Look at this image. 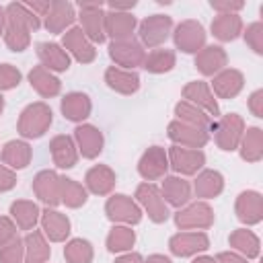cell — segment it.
<instances>
[{
    "label": "cell",
    "mask_w": 263,
    "mask_h": 263,
    "mask_svg": "<svg viewBox=\"0 0 263 263\" xmlns=\"http://www.w3.org/2000/svg\"><path fill=\"white\" fill-rule=\"evenodd\" d=\"M247 107H249V111L255 115V117H263V88H257V90H253L251 95H249V99H247Z\"/></svg>",
    "instance_id": "cell-50"
},
{
    "label": "cell",
    "mask_w": 263,
    "mask_h": 263,
    "mask_svg": "<svg viewBox=\"0 0 263 263\" xmlns=\"http://www.w3.org/2000/svg\"><path fill=\"white\" fill-rule=\"evenodd\" d=\"M37 58H39L41 66L45 70L53 72V74L68 72L70 70V64H72V58L55 41H41V43H37Z\"/></svg>",
    "instance_id": "cell-28"
},
{
    "label": "cell",
    "mask_w": 263,
    "mask_h": 263,
    "mask_svg": "<svg viewBox=\"0 0 263 263\" xmlns=\"http://www.w3.org/2000/svg\"><path fill=\"white\" fill-rule=\"evenodd\" d=\"M191 189H193L195 197L201 199V201L216 199L224 191V175L216 168H201L195 175Z\"/></svg>",
    "instance_id": "cell-30"
},
{
    "label": "cell",
    "mask_w": 263,
    "mask_h": 263,
    "mask_svg": "<svg viewBox=\"0 0 263 263\" xmlns=\"http://www.w3.org/2000/svg\"><path fill=\"white\" fill-rule=\"evenodd\" d=\"M136 6V0H129V2H109L107 8L111 10H125V12H132V8Z\"/></svg>",
    "instance_id": "cell-54"
},
{
    "label": "cell",
    "mask_w": 263,
    "mask_h": 263,
    "mask_svg": "<svg viewBox=\"0 0 263 263\" xmlns=\"http://www.w3.org/2000/svg\"><path fill=\"white\" fill-rule=\"evenodd\" d=\"M16 236H18V228L12 222V218L10 216H0V247L14 240Z\"/></svg>",
    "instance_id": "cell-48"
},
{
    "label": "cell",
    "mask_w": 263,
    "mask_h": 263,
    "mask_svg": "<svg viewBox=\"0 0 263 263\" xmlns=\"http://www.w3.org/2000/svg\"><path fill=\"white\" fill-rule=\"evenodd\" d=\"M134 199L138 201V205L142 208V212L148 216V220H152L154 224H164L171 216L168 212V205L160 193V187L156 183H140L136 187V193H134Z\"/></svg>",
    "instance_id": "cell-5"
},
{
    "label": "cell",
    "mask_w": 263,
    "mask_h": 263,
    "mask_svg": "<svg viewBox=\"0 0 263 263\" xmlns=\"http://www.w3.org/2000/svg\"><path fill=\"white\" fill-rule=\"evenodd\" d=\"M242 29H245V23H242L240 14H216L210 25L212 35L222 43L238 39L242 35Z\"/></svg>",
    "instance_id": "cell-36"
},
{
    "label": "cell",
    "mask_w": 263,
    "mask_h": 263,
    "mask_svg": "<svg viewBox=\"0 0 263 263\" xmlns=\"http://www.w3.org/2000/svg\"><path fill=\"white\" fill-rule=\"evenodd\" d=\"M4 29H6V12L4 6H0V37L4 35Z\"/></svg>",
    "instance_id": "cell-57"
},
{
    "label": "cell",
    "mask_w": 263,
    "mask_h": 263,
    "mask_svg": "<svg viewBox=\"0 0 263 263\" xmlns=\"http://www.w3.org/2000/svg\"><path fill=\"white\" fill-rule=\"evenodd\" d=\"M109 58L113 66L123 70H136L144 64L146 49L138 39H125V41H109Z\"/></svg>",
    "instance_id": "cell-12"
},
{
    "label": "cell",
    "mask_w": 263,
    "mask_h": 263,
    "mask_svg": "<svg viewBox=\"0 0 263 263\" xmlns=\"http://www.w3.org/2000/svg\"><path fill=\"white\" fill-rule=\"evenodd\" d=\"M245 129H247V123H245L242 115L226 113V115H220L214 121L210 132H214V142H216V146L220 150L234 152L238 148V144H240V138H242Z\"/></svg>",
    "instance_id": "cell-4"
},
{
    "label": "cell",
    "mask_w": 263,
    "mask_h": 263,
    "mask_svg": "<svg viewBox=\"0 0 263 263\" xmlns=\"http://www.w3.org/2000/svg\"><path fill=\"white\" fill-rule=\"evenodd\" d=\"M158 187H160V193H162V197H164L168 208H177L179 210V208L187 205L191 201V197H193L191 183L185 177H179V175H166Z\"/></svg>",
    "instance_id": "cell-26"
},
{
    "label": "cell",
    "mask_w": 263,
    "mask_h": 263,
    "mask_svg": "<svg viewBox=\"0 0 263 263\" xmlns=\"http://www.w3.org/2000/svg\"><path fill=\"white\" fill-rule=\"evenodd\" d=\"M27 78H29L31 88H33L41 99H53V97H58V95L62 92V80H60L53 72L45 70L41 64H39V66H33V68L29 70Z\"/></svg>",
    "instance_id": "cell-33"
},
{
    "label": "cell",
    "mask_w": 263,
    "mask_h": 263,
    "mask_svg": "<svg viewBox=\"0 0 263 263\" xmlns=\"http://www.w3.org/2000/svg\"><path fill=\"white\" fill-rule=\"evenodd\" d=\"M181 95H183L185 101H189L191 105H195L201 111H205L214 121L220 117L218 99L214 97V92H212V88H210V84L205 80H191V82H187L183 86Z\"/></svg>",
    "instance_id": "cell-17"
},
{
    "label": "cell",
    "mask_w": 263,
    "mask_h": 263,
    "mask_svg": "<svg viewBox=\"0 0 263 263\" xmlns=\"http://www.w3.org/2000/svg\"><path fill=\"white\" fill-rule=\"evenodd\" d=\"M105 216L113 224H125V226H136L142 222V208L138 201L125 193H111L105 201Z\"/></svg>",
    "instance_id": "cell-7"
},
{
    "label": "cell",
    "mask_w": 263,
    "mask_h": 263,
    "mask_svg": "<svg viewBox=\"0 0 263 263\" xmlns=\"http://www.w3.org/2000/svg\"><path fill=\"white\" fill-rule=\"evenodd\" d=\"M16 171L8 168L6 164H0V193H6L16 187Z\"/></svg>",
    "instance_id": "cell-49"
},
{
    "label": "cell",
    "mask_w": 263,
    "mask_h": 263,
    "mask_svg": "<svg viewBox=\"0 0 263 263\" xmlns=\"http://www.w3.org/2000/svg\"><path fill=\"white\" fill-rule=\"evenodd\" d=\"M113 263H144V257L136 251H127V253H121L115 257Z\"/></svg>",
    "instance_id": "cell-53"
},
{
    "label": "cell",
    "mask_w": 263,
    "mask_h": 263,
    "mask_svg": "<svg viewBox=\"0 0 263 263\" xmlns=\"http://www.w3.org/2000/svg\"><path fill=\"white\" fill-rule=\"evenodd\" d=\"M4 105H6V103H4V97H2V92H0V115L4 113Z\"/></svg>",
    "instance_id": "cell-58"
},
{
    "label": "cell",
    "mask_w": 263,
    "mask_h": 263,
    "mask_svg": "<svg viewBox=\"0 0 263 263\" xmlns=\"http://www.w3.org/2000/svg\"><path fill=\"white\" fill-rule=\"evenodd\" d=\"M64 259L66 263H92L95 259V247L86 238H70L64 247Z\"/></svg>",
    "instance_id": "cell-43"
},
{
    "label": "cell",
    "mask_w": 263,
    "mask_h": 263,
    "mask_svg": "<svg viewBox=\"0 0 263 263\" xmlns=\"http://www.w3.org/2000/svg\"><path fill=\"white\" fill-rule=\"evenodd\" d=\"M166 136L175 146L195 148V150H201L210 142V132L208 129H199L195 125H187V123H181L177 119H173L166 125Z\"/></svg>",
    "instance_id": "cell-19"
},
{
    "label": "cell",
    "mask_w": 263,
    "mask_h": 263,
    "mask_svg": "<svg viewBox=\"0 0 263 263\" xmlns=\"http://www.w3.org/2000/svg\"><path fill=\"white\" fill-rule=\"evenodd\" d=\"M105 84L115 90L117 95H123V97H132L140 90V74L136 70H123V68H117V66H109L105 70Z\"/></svg>",
    "instance_id": "cell-31"
},
{
    "label": "cell",
    "mask_w": 263,
    "mask_h": 263,
    "mask_svg": "<svg viewBox=\"0 0 263 263\" xmlns=\"http://www.w3.org/2000/svg\"><path fill=\"white\" fill-rule=\"evenodd\" d=\"M236 150L245 162H251V164L259 162L263 158V129L259 125L247 127Z\"/></svg>",
    "instance_id": "cell-37"
},
{
    "label": "cell",
    "mask_w": 263,
    "mask_h": 263,
    "mask_svg": "<svg viewBox=\"0 0 263 263\" xmlns=\"http://www.w3.org/2000/svg\"><path fill=\"white\" fill-rule=\"evenodd\" d=\"M173 222L179 230H208L214 226L216 222V214L214 208L208 201H189L187 205L179 208L173 214Z\"/></svg>",
    "instance_id": "cell-3"
},
{
    "label": "cell",
    "mask_w": 263,
    "mask_h": 263,
    "mask_svg": "<svg viewBox=\"0 0 263 263\" xmlns=\"http://www.w3.org/2000/svg\"><path fill=\"white\" fill-rule=\"evenodd\" d=\"M49 154H51V160L58 168H74L80 154H78V148L74 144V138L68 136V134H58L49 140Z\"/></svg>",
    "instance_id": "cell-27"
},
{
    "label": "cell",
    "mask_w": 263,
    "mask_h": 263,
    "mask_svg": "<svg viewBox=\"0 0 263 263\" xmlns=\"http://www.w3.org/2000/svg\"><path fill=\"white\" fill-rule=\"evenodd\" d=\"M25 245V261L23 263H47L51 257L49 240L41 230H31L23 238Z\"/></svg>",
    "instance_id": "cell-38"
},
{
    "label": "cell",
    "mask_w": 263,
    "mask_h": 263,
    "mask_svg": "<svg viewBox=\"0 0 263 263\" xmlns=\"http://www.w3.org/2000/svg\"><path fill=\"white\" fill-rule=\"evenodd\" d=\"M171 35H173L175 49H179L183 53H193V55L205 45V39H208L203 25L195 18H185V21L177 23L173 27Z\"/></svg>",
    "instance_id": "cell-8"
},
{
    "label": "cell",
    "mask_w": 263,
    "mask_h": 263,
    "mask_svg": "<svg viewBox=\"0 0 263 263\" xmlns=\"http://www.w3.org/2000/svg\"><path fill=\"white\" fill-rule=\"evenodd\" d=\"M175 119L177 121H181V123H187V125H195V127H199V129H212V125H214V119L205 113V111H201L199 107H195V105H191L189 101H185V99H181L177 105H175Z\"/></svg>",
    "instance_id": "cell-39"
},
{
    "label": "cell",
    "mask_w": 263,
    "mask_h": 263,
    "mask_svg": "<svg viewBox=\"0 0 263 263\" xmlns=\"http://www.w3.org/2000/svg\"><path fill=\"white\" fill-rule=\"evenodd\" d=\"M39 226L41 232L45 234V238L49 242H66L70 232H72V222L70 218L55 210V208H45L41 210V218H39Z\"/></svg>",
    "instance_id": "cell-20"
},
{
    "label": "cell",
    "mask_w": 263,
    "mask_h": 263,
    "mask_svg": "<svg viewBox=\"0 0 263 263\" xmlns=\"http://www.w3.org/2000/svg\"><path fill=\"white\" fill-rule=\"evenodd\" d=\"M82 33L97 45L107 39L105 35V8L103 2H78V14Z\"/></svg>",
    "instance_id": "cell-9"
},
{
    "label": "cell",
    "mask_w": 263,
    "mask_h": 263,
    "mask_svg": "<svg viewBox=\"0 0 263 263\" xmlns=\"http://www.w3.org/2000/svg\"><path fill=\"white\" fill-rule=\"evenodd\" d=\"M25 4H27V6H29V8H31V10H33L41 21H43V16L47 14V10H49V4H51V2H49V0H33V2H25Z\"/></svg>",
    "instance_id": "cell-52"
},
{
    "label": "cell",
    "mask_w": 263,
    "mask_h": 263,
    "mask_svg": "<svg viewBox=\"0 0 263 263\" xmlns=\"http://www.w3.org/2000/svg\"><path fill=\"white\" fill-rule=\"evenodd\" d=\"M216 261L218 263H249L242 255H238L234 251H222V253H218L216 255Z\"/></svg>",
    "instance_id": "cell-51"
},
{
    "label": "cell",
    "mask_w": 263,
    "mask_h": 263,
    "mask_svg": "<svg viewBox=\"0 0 263 263\" xmlns=\"http://www.w3.org/2000/svg\"><path fill=\"white\" fill-rule=\"evenodd\" d=\"M138 29V21L132 12L125 10H105V35L111 41H125L134 39V33Z\"/></svg>",
    "instance_id": "cell-22"
},
{
    "label": "cell",
    "mask_w": 263,
    "mask_h": 263,
    "mask_svg": "<svg viewBox=\"0 0 263 263\" xmlns=\"http://www.w3.org/2000/svg\"><path fill=\"white\" fill-rule=\"evenodd\" d=\"M60 199L66 208L78 210L88 201V191L82 183H78L72 177H62L60 179Z\"/></svg>",
    "instance_id": "cell-42"
},
{
    "label": "cell",
    "mask_w": 263,
    "mask_h": 263,
    "mask_svg": "<svg viewBox=\"0 0 263 263\" xmlns=\"http://www.w3.org/2000/svg\"><path fill=\"white\" fill-rule=\"evenodd\" d=\"M66 53L70 58H74L78 64H90L97 60V47L95 43L82 33L80 27H70L64 35H62V43H60Z\"/></svg>",
    "instance_id": "cell-14"
},
{
    "label": "cell",
    "mask_w": 263,
    "mask_h": 263,
    "mask_svg": "<svg viewBox=\"0 0 263 263\" xmlns=\"http://www.w3.org/2000/svg\"><path fill=\"white\" fill-rule=\"evenodd\" d=\"M195 70L201 76H216L224 68H228V53L222 45H203L193 60Z\"/></svg>",
    "instance_id": "cell-23"
},
{
    "label": "cell",
    "mask_w": 263,
    "mask_h": 263,
    "mask_svg": "<svg viewBox=\"0 0 263 263\" xmlns=\"http://www.w3.org/2000/svg\"><path fill=\"white\" fill-rule=\"evenodd\" d=\"M242 37H245V43L257 55H263V23L261 21L247 25V29H242Z\"/></svg>",
    "instance_id": "cell-45"
},
{
    "label": "cell",
    "mask_w": 263,
    "mask_h": 263,
    "mask_svg": "<svg viewBox=\"0 0 263 263\" xmlns=\"http://www.w3.org/2000/svg\"><path fill=\"white\" fill-rule=\"evenodd\" d=\"M53 123V111L45 101H35L27 105L16 121V132L23 140H39L43 138Z\"/></svg>",
    "instance_id": "cell-2"
},
{
    "label": "cell",
    "mask_w": 263,
    "mask_h": 263,
    "mask_svg": "<svg viewBox=\"0 0 263 263\" xmlns=\"http://www.w3.org/2000/svg\"><path fill=\"white\" fill-rule=\"evenodd\" d=\"M236 220L245 226H257L263 222V195L255 189H245L234 199Z\"/></svg>",
    "instance_id": "cell-15"
},
{
    "label": "cell",
    "mask_w": 263,
    "mask_h": 263,
    "mask_svg": "<svg viewBox=\"0 0 263 263\" xmlns=\"http://www.w3.org/2000/svg\"><path fill=\"white\" fill-rule=\"evenodd\" d=\"M33 158V148L27 140H8L2 148H0V160L2 164H6L12 171H23L31 164Z\"/></svg>",
    "instance_id": "cell-32"
},
{
    "label": "cell",
    "mask_w": 263,
    "mask_h": 263,
    "mask_svg": "<svg viewBox=\"0 0 263 263\" xmlns=\"http://www.w3.org/2000/svg\"><path fill=\"white\" fill-rule=\"evenodd\" d=\"M10 218L12 222L16 224L18 230H35V226L39 224V218H41V208L37 201L33 199H14L10 203Z\"/></svg>",
    "instance_id": "cell-34"
},
{
    "label": "cell",
    "mask_w": 263,
    "mask_h": 263,
    "mask_svg": "<svg viewBox=\"0 0 263 263\" xmlns=\"http://www.w3.org/2000/svg\"><path fill=\"white\" fill-rule=\"evenodd\" d=\"M171 33H173V18L168 14L156 12L138 23V37H140V43L144 49L146 47H150V49L162 47L166 43V39L171 37Z\"/></svg>",
    "instance_id": "cell-6"
},
{
    "label": "cell",
    "mask_w": 263,
    "mask_h": 263,
    "mask_svg": "<svg viewBox=\"0 0 263 263\" xmlns=\"http://www.w3.org/2000/svg\"><path fill=\"white\" fill-rule=\"evenodd\" d=\"M117 175L109 164H92L84 175V187L92 195H111L115 189Z\"/></svg>",
    "instance_id": "cell-29"
},
{
    "label": "cell",
    "mask_w": 263,
    "mask_h": 263,
    "mask_svg": "<svg viewBox=\"0 0 263 263\" xmlns=\"http://www.w3.org/2000/svg\"><path fill=\"white\" fill-rule=\"evenodd\" d=\"M210 6L216 10V14H238L245 8L242 0H210Z\"/></svg>",
    "instance_id": "cell-47"
},
{
    "label": "cell",
    "mask_w": 263,
    "mask_h": 263,
    "mask_svg": "<svg viewBox=\"0 0 263 263\" xmlns=\"http://www.w3.org/2000/svg\"><path fill=\"white\" fill-rule=\"evenodd\" d=\"M23 261H25V245L21 236L0 247V263H23Z\"/></svg>",
    "instance_id": "cell-44"
},
{
    "label": "cell",
    "mask_w": 263,
    "mask_h": 263,
    "mask_svg": "<svg viewBox=\"0 0 263 263\" xmlns=\"http://www.w3.org/2000/svg\"><path fill=\"white\" fill-rule=\"evenodd\" d=\"M177 66V53L166 47H156L146 53L142 68L148 74H166Z\"/></svg>",
    "instance_id": "cell-41"
},
{
    "label": "cell",
    "mask_w": 263,
    "mask_h": 263,
    "mask_svg": "<svg viewBox=\"0 0 263 263\" xmlns=\"http://www.w3.org/2000/svg\"><path fill=\"white\" fill-rule=\"evenodd\" d=\"M134 245H136V230H132V226H125V224H113L105 238L107 251L115 255L132 251Z\"/></svg>",
    "instance_id": "cell-40"
},
{
    "label": "cell",
    "mask_w": 263,
    "mask_h": 263,
    "mask_svg": "<svg viewBox=\"0 0 263 263\" xmlns=\"http://www.w3.org/2000/svg\"><path fill=\"white\" fill-rule=\"evenodd\" d=\"M144 263H173V261H171V257H166L162 253H152L144 259Z\"/></svg>",
    "instance_id": "cell-55"
},
{
    "label": "cell",
    "mask_w": 263,
    "mask_h": 263,
    "mask_svg": "<svg viewBox=\"0 0 263 263\" xmlns=\"http://www.w3.org/2000/svg\"><path fill=\"white\" fill-rule=\"evenodd\" d=\"M228 245H230V251L242 255L247 261H253L261 255V238L247 226L232 230L228 236Z\"/></svg>",
    "instance_id": "cell-35"
},
{
    "label": "cell",
    "mask_w": 263,
    "mask_h": 263,
    "mask_svg": "<svg viewBox=\"0 0 263 263\" xmlns=\"http://www.w3.org/2000/svg\"><path fill=\"white\" fill-rule=\"evenodd\" d=\"M168 154V168L175 171L179 177H193L205 166V152L195 148H183V146H171L166 150Z\"/></svg>",
    "instance_id": "cell-11"
},
{
    "label": "cell",
    "mask_w": 263,
    "mask_h": 263,
    "mask_svg": "<svg viewBox=\"0 0 263 263\" xmlns=\"http://www.w3.org/2000/svg\"><path fill=\"white\" fill-rule=\"evenodd\" d=\"M23 80V74L16 66L12 64H0V92L4 90H12L21 84Z\"/></svg>",
    "instance_id": "cell-46"
},
{
    "label": "cell",
    "mask_w": 263,
    "mask_h": 263,
    "mask_svg": "<svg viewBox=\"0 0 263 263\" xmlns=\"http://www.w3.org/2000/svg\"><path fill=\"white\" fill-rule=\"evenodd\" d=\"M210 249V236L203 230H179L168 238V251L175 257L187 259L201 255Z\"/></svg>",
    "instance_id": "cell-10"
},
{
    "label": "cell",
    "mask_w": 263,
    "mask_h": 263,
    "mask_svg": "<svg viewBox=\"0 0 263 263\" xmlns=\"http://www.w3.org/2000/svg\"><path fill=\"white\" fill-rule=\"evenodd\" d=\"M191 263H218V261H216V257H212V255H205V253H201V255H195Z\"/></svg>",
    "instance_id": "cell-56"
},
{
    "label": "cell",
    "mask_w": 263,
    "mask_h": 263,
    "mask_svg": "<svg viewBox=\"0 0 263 263\" xmlns=\"http://www.w3.org/2000/svg\"><path fill=\"white\" fill-rule=\"evenodd\" d=\"M168 173V154H166V148L162 146H148L140 160H138V175L148 181V183H154L158 179H164Z\"/></svg>",
    "instance_id": "cell-13"
},
{
    "label": "cell",
    "mask_w": 263,
    "mask_h": 263,
    "mask_svg": "<svg viewBox=\"0 0 263 263\" xmlns=\"http://www.w3.org/2000/svg\"><path fill=\"white\" fill-rule=\"evenodd\" d=\"M60 111L64 115V119L72 121V123H84L90 113H92V101L86 92L82 90H72V92H66L60 101Z\"/></svg>",
    "instance_id": "cell-24"
},
{
    "label": "cell",
    "mask_w": 263,
    "mask_h": 263,
    "mask_svg": "<svg viewBox=\"0 0 263 263\" xmlns=\"http://www.w3.org/2000/svg\"><path fill=\"white\" fill-rule=\"evenodd\" d=\"M60 179H62V175H58V171H53V168H43L33 177L31 189H33L35 197L45 208H58L62 203V199H60Z\"/></svg>",
    "instance_id": "cell-16"
},
{
    "label": "cell",
    "mask_w": 263,
    "mask_h": 263,
    "mask_svg": "<svg viewBox=\"0 0 263 263\" xmlns=\"http://www.w3.org/2000/svg\"><path fill=\"white\" fill-rule=\"evenodd\" d=\"M216 99H234L245 88V74L236 68H224L216 76H212V82H208Z\"/></svg>",
    "instance_id": "cell-25"
},
{
    "label": "cell",
    "mask_w": 263,
    "mask_h": 263,
    "mask_svg": "<svg viewBox=\"0 0 263 263\" xmlns=\"http://www.w3.org/2000/svg\"><path fill=\"white\" fill-rule=\"evenodd\" d=\"M6 12V29H4V43L10 51L21 53L31 45V33L43 27V21L25 4V2H10L4 6Z\"/></svg>",
    "instance_id": "cell-1"
},
{
    "label": "cell",
    "mask_w": 263,
    "mask_h": 263,
    "mask_svg": "<svg viewBox=\"0 0 263 263\" xmlns=\"http://www.w3.org/2000/svg\"><path fill=\"white\" fill-rule=\"evenodd\" d=\"M74 144L78 148V154L86 160H95L101 152H103V146H105V136L103 132L92 125V123H78L74 127Z\"/></svg>",
    "instance_id": "cell-18"
},
{
    "label": "cell",
    "mask_w": 263,
    "mask_h": 263,
    "mask_svg": "<svg viewBox=\"0 0 263 263\" xmlns=\"http://www.w3.org/2000/svg\"><path fill=\"white\" fill-rule=\"evenodd\" d=\"M74 21H76V8L72 2L68 0H53L49 4V10L47 14L43 16V27L47 33H53V35H64L70 27H74Z\"/></svg>",
    "instance_id": "cell-21"
}]
</instances>
